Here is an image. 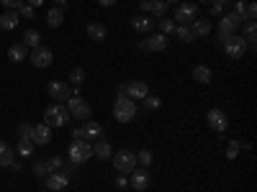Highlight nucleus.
<instances>
[{
    "instance_id": "obj_11",
    "label": "nucleus",
    "mask_w": 257,
    "mask_h": 192,
    "mask_svg": "<svg viewBox=\"0 0 257 192\" xmlns=\"http://www.w3.org/2000/svg\"><path fill=\"white\" fill-rule=\"evenodd\" d=\"M47 93H49V97H54V103H67L70 100V95H72V90H70V85L67 82H49L47 85Z\"/></svg>"
},
{
    "instance_id": "obj_27",
    "label": "nucleus",
    "mask_w": 257,
    "mask_h": 192,
    "mask_svg": "<svg viewBox=\"0 0 257 192\" xmlns=\"http://www.w3.org/2000/svg\"><path fill=\"white\" fill-rule=\"evenodd\" d=\"M87 36H90L93 41H103V39H106V26L90 24V26H87Z\"/></svg>"
},
{
    "instance_id": "obj_32",
    "label": "nucleus",
    "mask_w": 257,
    "mask_h": 192,
    "mask_svg": "<svg viewBox=\"0 0 257 192\" xmlns=\"http://www.w3.org/2000/svg\"><path fill=\"white\" fill-rule=\"evenodd\" d=\"M16 162V151L13 149H5L3 154H0V167H10Z\"/></svg>"
},
{
    "instance_id": "obj_33",
    "label": "nucleus",
    "mask_w": 257,
    "mask_h": 192,
    "mask_svg": "<svg viewBox=\"0 0 257 192\" xmlns=\"http://www.w3.org/2000/svg\"><path fill=\"white\" fill-rule=\"evenodd\" d=\"M149 13L165 16V13H167V3H165V0H152V10H149Z\"/></svg>"
},
{
    "instance_id": "obj_52",
    "label": "nucleus",
    "mask_w": 257,
    "mask_h": 192,
    "mask_svg": "<svg viewBox=\"0 0 257 192\" xmlns=\"http://www.w3.org/2000/svg\"><path fill=\"white\" fill-rule=\"evenodd\" d=\"M165 3H167V5H170V3H180V0H165Z\"/></svg>"
},
{
    "instance_id": "obj_14",
    "label": "nucleus",
    "mask_w": 257,
    "mask_h": 192,
    "mask_svg": "<svg viewBox=\"0 0 257 192\" xmlns=\"http://www.w3.org/2000/svg\"><path fill=\"white\" fill-rule=\"evenodd\" d=\"M31 141H33V146H47V144L52 141V128L47 126V123H39V126H33Z\"/></svg>"
},
{
    "instance_id": "obj_50",
    "label": "nucleus",
    "mask_w": 257,
    "mask_h": 192,
    "mask_svg": "<svg viewBox=\"0 0 257 192\" xmlns=\"http://www.w3.org/2000/svg\"><path fill=\"white\" fill-rule=\"evenodd\" d=\"M5 149H10V146H8V144H5V141H0V154H3V151H5Z\"/></svg>"
},
{
    "instance_id": "obj_13",
    "label": "nucleus",
    "mask_w": 257,
    "mask_h": 192,
    "mask_svg": "<svg viewBox=\"0 0 257 192\" xmlns=\"http://www.w3.org/2000/svg\"><path fill=\"white\" fill-rule=\"evenodd\" d=\"M147 95H149L147 82H142V80H129L126 82V97H131L134 103H137V100H144Z\"/></svg>"
},
{
    "instance_id": "obj_54",
    "label": "nucleus",
    "mask_w": 257,
    "mask_h": 192,
    "mask_svg": "<svg viewBox=\"0 0 257 192\" xmlns=\"http://www.w3.org/2000/svg\"><path fill=\"white\" fill-rule=\"evenodd\" d=\"M200 3H214V0H200Z\"/></svg>"
},
{
    "instance_id": "obj_10",
    "label": "nucleus",
    "mask_w": 257,
    "mask_h": 192,
    "mask_svg": "<svg viewBox=\"0 0 257 192\" xmlns=\"http://www.w3.org/2000/svg\"><path fill=\"white\" fill-rule=\"evenodd\" d=\"M239 26H242V16H237V13L221 16V21H219V33H221V39H224V36H231V33H237Z\"/></svg>"
},
{
    "instance_id": "obj_51",
    "label": "nucleus",
    "mask_w": 257,
    "mask_h": 192,
    "mask_svg": "<svg viewBox=\"0 0 257 192\" xmlns=\"http://www.w3.org/2000/svg\"><path fill=\"white\" fill-rule=\"evenodd\" d=\"M214 3H219L221 8H224V5H229V0H214Z\"/></svg>"
},
{
    "instance_id": "obj_8",
    "label": "nucleus",
    "mask_w": 257,
    "mask_h": 192,
    "mask_svg": "<svg viewBox=\"0 0 257 192\" xmlns=\"http://www.w3.org/2000/svg\"><path fill=\"white\" fill-rule=\"evenodd\" d=\"M29 62L36 67V70H47V67L54 62V54H52V49H47V47H36V49L29 51Z\"/></svg>"
},
{
    "instance_id": "obj_2",
    "label": "nucleus",
    "mask_w": 257,
    "mask_h": 192,
    "mask_svg": "<svg viewBox=\"0 0 257 192\" xmlns=\"http://www.w3.org/2000/svg\"><path fill=\"white\" fill-rule=\"evenodd\" d=\"M93 156V144L87 139H72L70 144V162L72 164H85Z\"/></svg>"
},
{
    "instance_id": "obj_18",
    "label": "nucleus",
    "mask_w": 257,
    "mask_h": 192,
    "mask_svg": "<svg viewBox=\"0 0 257 192\" xmlns=\"http://www.w3.org/2000/svg\"><path fill=\"white\" fill-rule=\"evenodd\" d=\"M18 10H5L3 16H0V28L3 31H16V26H18Z\"/></svg>"
},
{
    "instance_id": "obj_24",
    "label": "nucleus",
    "mask_w": 257,
    "mask_h": 192,
    "mask_svg": "<svg viewBox=\"0 0 257 192\" xmlns=\"http://www.w3.org/2000/svg\"><path fill=\"white\" fill-rule=\"evenodd\" d=\"M100 133H103V126H100V123L87 120L85 126H83V136H85V139H98Z\"/></svg>"
},
{
    "instance_id": "obj_53",
    "label": "nucleus",
    "mask_w": 257,
    "mask_h": 192,
    "mask_svg": "<svg viewBox=\"0 0 257 192\" xmlns=\"http://www.w3.org/2000/svg\"><path fill=\"white\" fill-rule=\"evenodd\" d=\"M54 3H62V5H64V3H67V0H54Z\"/></svg>"
},
{
    "instance_id": "obj_23",
    "label": "nucleus",
    "mask_w": 257,
    "mask_h": 192,
    "mask_svg": "<svg viewBox=\"0 0 257 192\" xmlns=\"http://www.w3.org/2000/svg\"><path fill=\"white\" fill-rule=\"evenodd\" d=\"M62 21H64V10H62V8H52L49 13H47V24H49L52 28H59Z\"/></svg>"
},
{
    "instance_id": "obj_42",
    "label": "nucleus",
    "mask_w": 257,
    "mask_h": 192,
    "mask_svg": "<svg viewBox=\"0 0 257 192\" xmlns=\"http://www.w3.org/2000/svg\"><path fill=\"white\" fill-rule=\"evenodd\" d=\"M244 8H247V3H244V0H237V3H234V13L242 16V21H244Z\"/></svg>"
},
{
    "instance_id": "obj_45",
    "label": "nucleus",
    "mask_w": 257,
    "mask_h": 192,
    "mask_svg": "<svg viewBox=\"0 0 257 192\" xmlns=\"http://www.w3.org/2000/svg\"><path fill=\"white\" fill-rule=\"evenodd\" d=\"M116 95H118V97H126V82L116 87Z\"/></svg>"
},
{
    "instance_id": "obj_47",
    "label": "nucleus",
    "mask_w": 257,
    "mask_h": 192,
    "mask_svg": "<svg viewBox=\"0 0 257 192\" xmlns=\"http://www.w3.org/2000/svg\"><path fill=\"white\" fill-rule=\"evenodd\" d=\"M116 185H118V187H126V185H129V179H126L124 174H121V177L116 179Z\"/></svg>"
},
{
    "instance_id": "obj_19",
    "label": "nucleus",
    "mask_w": 257,
    "mask_h": 192,
    "mask_svg": "<svg viewBox=\"0 0 257 192\" xmlns=\"http://www.w3.org/2000/svg\"><path fill=\"white\" fill-rule=\"evenodd\" d=\"M188 28H191L193 36H208V33H211V21H206V18H196Z\"/></svg>"
},
{
    "instance_id": "obj_21",
    "label": "nucleus",
    "mask_w": 257,
    "mask_h": 192,
    "mask_svg": "<svg viewBox=\"0 0 257 192\" xmlns=\"http://www.w3.org/2000/svg\"><path fill=\"white\" fill-rule=\"evenodd\" d=\"M93 156H98V162L111 159V156H114V149H111L108 141H98V144H93Z\"/></svg>"
},
{
    "instance_id": "obj_26",
    "label": "nucleus",
    "mask_w": 257,
    "mask_h": 192,
    "mask_svg": "<svg viewBox=\"0 0 257 192\" xmlns=\"http://www.w3.org/2000/svg\"><path fill=\"white\" fill-rule=\"evenodd\" d=\"M24 47H31V49H36V47H41V33L39 31H26L24 33Z\"/></svg>"
},
{
    "instance_id": "obj_46",
    "label": "nucleus",
    "mask_w": 257,
    "mask_h": 192,
    "mask_svg": "<svg viewBox=\"0 0 257 192\" xmlns=\"http://www.w3.org/2000/svg\"><path fill=\"white\" fill-rule=\"evenodd\" d=\"M98 3H100V5H106V8H114L118 0H98Z\"/></svg>"
},
{
    "instance_id": "obj_9",
    "label": "nucleus",
    "mask_w": 257,
    "mask_h": 192,
    "mask_svg": "<svg viewBox=\"0 0 257 192\" xmlns=\"http://www.w3.org/2000/svg\"><path fill=\"white\" fill-rule=\"evenodd\" d=\"M206 123H208V128H211V131H216V133H224V131L229 128V118H227V113H224V110H219V108L208 110Z\"/></svg>"
},
{
    "instance_id": "obj_12",
    "label": "nucleus",
    "mask_w": 257,
    "mask_h": 192,
    "mask_svg": "<svg viewBox=\"0 0 257 192\" xmlns=\"http://www.w3.org/2000/svg\"><path fill=\"white\" fill-rule=\"evenodd\" d=\"M139 49H144V51H165L167 49V36L165 33H152V36H147L139 44Z\"/></svg>"
},
{
    "instance_id": "obj_6",
    "label": "nucleus",
    "mask_w": 257,
    "mask_h": 192,
    "mask_svg": "<svg viewBox=\"0 0 257 192\" xmlns=\"http://www.w3.org/2000/svg\"><path fill=\"white\" fill-rule=\"evenodd\" d=\"M67 110H70V118H80V120H87L90 118V105L85 103V100L80 95H70V100H67Z\"/></svg>"
},
{
    "instance_id": "obj_43",
    "label": "nucleus",
    "mask_w": 257,
    "mask_h": 192,
    "mask_svg": "<svg viewBox=\"0 0 257 192\" xmlns=\"http://www.w3.org/2000/svg\"><path fill=\"white\" fill-rule=\"evenodd\" d=\"M221 10L224 8H221L219 3H211V16H221Z\"/></svg>"
},
{
    "instance_id": "obj_15",
    "label": "nucleus",
    "mask_w": 257,
    "mask_h": 192,
    "mask_svg": "<svg viewBox=\"0 0 257 192\" xmlns=\"http://www.w3.org/2000/svg\"><path fill=\"white\" fill-rule=\"evenodd\" d=\"M44 179H47L44 185H47L49 190H54V192H59V190H64L67 185H70V177H67L64 172H52V174H47Z\"/></svg>"
},
{
    "instance_id": "obj_4",
    "label": "nucleus",
    "mask_w": 257,
    "mask_h": 192,
    "mask_svg": "<svg viewBox=\"0 0 257 192\" xmlns=\"http://www.w3.org/2000/svg\"><path fill=\"white\" fill-rule=\"evenodd\" d=\"M114 118L118 123H129L137 118V103L131 97H116V105H114Z\"/></svg>"
},
{
    "instance_id": "obj_30",
    "label": "nucleus",
    "mask_w": 257,
    "mask_h": 192,
    "mask_svg": "<svg viewBox=\"0 0 257 192\" xmlns=\"http://www.w3.org/2000/svg\"><path fill=\"white\" fill-rule=\"evenodd\" d=\"M175 21L172 18H160V33H165V36H170V33L175 31Z\"/></svg>"
},
{
    "instance_id": "obj_40",
    "label": "nucleus",
    "mask_w": 257,
    "mask_h": 192,
    "mask_svg": "<svg viewBox=\"0 0 257 192\" xmlns=\"http://www.w3.org/2000/svg\"><path fill=\"white\" fill-rule=\"evenodd\" d=\"M47 164H49V172H59V169H62V159H59V156H52V159H47Z\"/></svg>"
},
{
    "instance_id": "obj_41",
    "label": "nucleus",
    "mask_w": 257,
    "mask_h": 192,
    "mask_svg": "<svg viewBox=\"0 0 257 192\" xmlns=\"http://www.w3.org/2000/svg\"><path fill=\"white\" fill-rule=\"evenodd\" d=\"M0 3H3L8 10H18L21 5H24V0H0Z\"/></svg>"
},
{
    "instance_id": "obj_35",
    "label": "nucleus",
    "mask_w": 257,
    "mask_h": 192,
    "mask_svg": "<svg viewBox=\"0 0 257 192\" xmlns=\"http://www.w3.org/2000/svg\"><path fill=\"white\" fill-rule=\"evenodd\" d=\"M31 133H33L31 123H21V126H18V139H31Z\"/></svg>"
},
{
    "instance_id": "obj_28",
    "label": "nucleus",
    "mask_w": 257,
    "mask_h": 192,
    "mask_svg": "<svg viewBox=\"0 0 257 192\" xmlns=\"http://www.w3.org/2000/svg\"><path fill=\"white\" fill-rule=\"evenodd\" d=\"M83 80H85V72L80 70V67H75V70L70 72V82L75 85V95H80V85H83Z\"/></svg>"
},
{
    "instance_id": "obj_34",
    "label": "nucleus",
    "mask_w": 257,
    "mask_h": 192,
    "mask_svg": "<svg viewBox=\"0 0 257 192\" xmlns=\"http://www.w3.org/2000/svg\"><path fill=\"white\" fill-rule=\"evenodd\" d=\"M33 174H36V177L52 174V172H49V164H47V162H33Z\"/></svg>"
},
{
    "instance_id": "obj_16",
    "label": "nucleus",
    "mask_w": 257,
    "mask_h": 192,
    "mask_svg": "<svg viewBox=\"0 0 257 192\" xmlns=\"http://www.w3.org/2000/svg\"><path fill=\"white\" fill-rule=\"evenodd\" d=\"M129 185L137 190V192L147 190V187H149V174L144 172V169H134V172H131V179H129Z\"/></svg>"
},
{
    "instance_id": "obj_48",
    "label": "nucleus",
    "mask_w": 257,
    "mask_h": 192,
    "mask_svg": "<svg viewBox=\"0 0 257 192\" xmlns=\"http://www.w3.org/2000/svg\"><path fill=\"white\" fill-rule=\"evenodd\" d=\"M72 139H85V136H83V126H80V128H75V131H72Z\"/></svg>"
},
{
    "instance_id": "obj_49",
    "label": "nucleus",
    "mask_w": 257,
    "mask_h": 192,
    "mask_svg": "<svg viewBox=\"0 0 257 192\" xmlns=\"http://www.w3.org/2000/svg\"><path fill=\"white\" fill-rule=\"evenodd\" d=\"M44 3V0H26V5H31V8H39Z\"/></svg>"
},
{
    "instance_id": "obj_5",
    "label": "nucleus",
    "mask_w": 257,
    "mask_h": 192,
    "mask_svg": "<svg viewBox=\"0 0 257 192\" xmlns=\"http://www.w3.org/2000/svg\"><path fill=\"white\" fill-rule=\"evenodd\" d=\"M221 44H224L227 56H231V59H242L244 51H247V41H244V36H237V33L224 36V39H221Z\"/></svg>"
},
{
    "instance_id": "obj_36",
    "label": "nucleus",
    "mask_w": 257,
    "mask_h": 192,
    "mask_svg": "<svg viewBox=\"0 0 257 192\" xmlns=\"http://www.w3.org/2000/svg\"><path fill=\"white\" fill-rule=\"evenodd\" d=\"M137 164H142V167H149L152 164V151H139V156H137Z\"/></svg>"
},
{
    "instance_id": "obj_17",
    "label": "nucleus",
    "mask_w": 257,
    "mask_h": 192,
    "mask_svg": "<svg viewBox=\"0 0 257 192\" xmlns=\"http://www.w3.org/2000/svg\"><path fill=\"white\" fill-rule=\"evenodd\" d=\"M131 28L139 33H152L154 31V21L147 16H131Z\"/></svg>"
},
{
    "instance_id": "obj_44",
    "label": "nucleus",
    "mask_w": 257,
    "mask_h": 192,
    "mask_svg": "<svg viewBox=\"0 0 257 192\" xmlns=\"http://www.w3.org/2000/svg\"><path fill=\"white\" fill-rule=\"evenodd\" d=\"M142 10H144V13H149V10H152V0H142V5H139Z\"/></svg>"
},
{
    "instance_id": "obj_37",
    "label": "nucleus",
    "mask_w": 257,
    "mask_h": 192,
    "mask_svg": "<svg viewBox=\"0 0 257 192\" xmlns=\"http://www.w3.org/2000/svg\"><path fill=\"white\" fill-rule=\"evenodd\" d=\"M33 13H36V8H31V5H26V3L18 8V16H21V18H33Z\"/></svg>"
},
{
    "instance_id": "obj_29",
    "label": "nucleus",
    "mask_w": 257,
    "mask_h": 192,
    "mask_svg": "<svg viewBox=\"0 0 257 192\" xmlns=\"http://www.w3.org/2000/svg\"><path fill=\"white\" fill-rule=\"evenodd\" d=\"M172 33H175V36L180 39L183 44H191V41L196 39L193 33H191V28H188V26H175V31H172Z\"/></svg>"
},
{
    "instance_id": "obj_25",
    "label": "nucleus",
    "mask_w": 257,
    "mask_h": 192,
    "mask_svg": "<svg viewBox=\"0 0 257 192\" xmlns=\"http://www.w3.org/2000/svg\"><path fill=\"white\" fill-rule=\"evenodd\" d=\"M16 154L18 156H33V141L31 139H18V146H16Z\"/></svg>"
},
{
    "instance_id": "obj_22",
    "label": "nucleus",
    "mask_w": 257,
    "mask_h": 192,
    "mask_svg": "<svg viewBox=\"0 0 257 192\" xmlns=\"http://www.w3.org/2000/svg\"><path fill=\"white\" fill-rule=\"evenodd\" d=\"M193 80L200 82V85H208L211 82V70H208V67H203V64L193 67Z\"/></svg>"
},
{
    "instance_id": "obj_7",
    "label": "nucleus",
    "mask_w": 257,
    "mask_h": 192,
    "mask_svg": "<svg viewBox=\"0 0 257 192\" xmlns=\"http://www.w3.org/2000/svg\"><path fill=\"white\" fill-rule=\"evenodd\" d=\"M198 18V5L196 3H177V8H175V24H180V26H185V24H193V21Z\"/></svg>"
},
{
    "instance_id": "obj_3",
    "label": "nucleus",
    "mask_w": 257,
    "mask_h": 192,
    "mask_svg": "<svg viewBox=\"0 0 257 192\" xmlns=\"http://www.w3.org/2000/svg\"><path fill=\"white\" fill-rule=\"evenodd\" d=\"M111 162H114L118 174H131L134 169H137V154L129 151V149H121V151H116L114 156H111Z\"/></svg>"
},
{
    "instance_id": "obj_20",
    "label": "nucleus",
    "mask_w": 257,
    "mask_h": 192,
    "mask_svg": "<svg viewBox=\"0 0 257 192\" xmlns=\"http://www.w3.org/2000/svg\"><path fill=\"white\" fill-rule=\"evenodd\" d=\"M8 59L10 62H24V59H29V47H24V44H13V47L8 49Z\"/></svg>"
},
{
    "instance_id": "obj_38",
    "label": "nucleus",
    "mask_w": 257,
    "mask_h": 192,
    "mask_svg": "<svg viewBox=\"0 0 257 192\" xmlns=\"http://www.w3.org/2000/svg\"><path fill=\"white\" fill-rule=\"evenodd\" d=\"M144 105H147V110H157L160 108V97L147 95V97H144Z\"/></svg>"
},
{
    "instance_id": "obj_39",
    "label": "nucleus",
    "mask_w": 257,
    "mask_h": 192,
    "mask_svg": "<svg viewBox=\"0 0 257 192\" xmlns=\"http://www.w3.org/2000/svg\"><path fill=\"white\" fill-rule=\"evenodd\" d=\"M255 16H257V5L247 3V8H244V21H255Z\"/></svg>"
},
{
    "instance_id": "obj_1",
    "label": "nucleus",
    "mask_w": 257,
    "mask_h": 192,
    "mask_svg": "<svg viewBox=\"0 0 257 192\" xmlns=\"http://www.w3.org/2000/svg\"><path fill=\"white\" fill-rule=\"evenodd\" d=\"M44 123H47L49 128H62L70 123V110H67L62 103H54L44 110Z\"/></svg>"
},
{
    "instance_id": "obj_31",
    "label": "nucleus",
    "mask_w": 257,
    "mask_h": 192,
    "mask_svg": "<svg viewBox=\"0 0 257 192\" xmlns=\"http://www.w3.org/2000/svg\"><path fill=\"white\" fill-rule=\"evenodd\" d=\"M239 151H242V144L239 141H229L227 144V159H237Z\"/></svg>"
}]
</instances>
